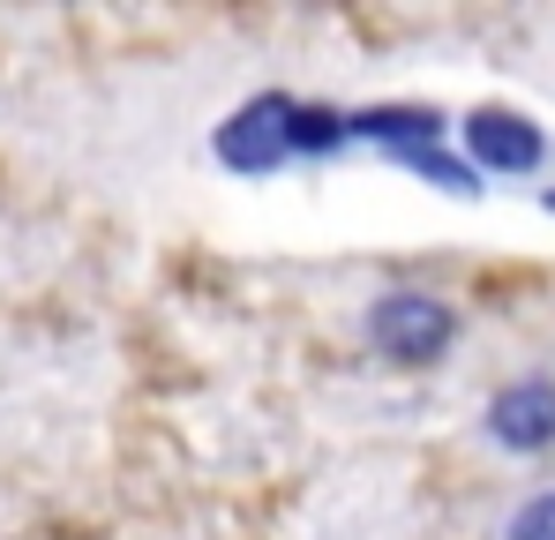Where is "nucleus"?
I'll list each match as a JSON object with an SVG mask.
<instances>
[{
	"instance_id": "obj_5",
	"label": "nucleus",
	"mask_w": 555,
	"mask_h": 540,
	"mask_svg": "<svg viewBox=\"0 0 555 540\" xmlns=\"http://www.w3.org/2000/svg\"><path fill=\"white\" fill-rule=\"evenodd\" d=\"M541 210H555V188H541Z\"/></svg>"
},
{
	"instance_id": "obj_3",
	"label": "nucleus",
	"mask_w": 555,
	"mask_h": 540,
	"mask_svg": "<svg viewBox=\"0 0 555 540\" xmlns=\"http://www.w3.org/2000/svg\"><path fill=\"white\" fill-rule=\"evenodd\" d=\"M480 436H488L495 450H511V458H541V450H555V375L548 368L511 375V383L480 406Z\"/></svg>"
},
{
	"instance_id": "obj_4",
	"label": "nucleus",
	"mask_w": 555,
	"mask_h": 540,
	"mask_svg": "<svg viewBox=\"0 0 555 540\" xmlns=\"http://www.w3.org/2000/svg\"><path fill=\"white\" fill-rule=\"evenodd\" d=\"M495 540H555V488H533L511 503V518L495 526Z\"/></svg>"
},
{
	"instance_id": "obj_1",
	"label": "nucleus",
	"mask_w": 555,
	"mask_h": 540,
	"mask_svg": "<svg viewBox=\"0 0 555 540\" xmlns=\"http://www.w3.org/2000/svg\"><path fill=\"white\" fill-rule=\"evenodd\" d=\"M459 331H465L459 300H443L428 285H390V293H375L369 316H361L369 353H383L390 368H436L459 346Z\"/></svg>"
},
{
	"instance_id": "obj_2",
	"label": "nucleus",
	"mask_w": 555,
	"mask_h": 540,
	"mask_svg": "<svg viewBox=\"0 0 555 540\" xmlns=\"http://www.w3.org/2000/svg\"><path fill=\"white\" fill-rule=\"evenodd\" d=\"M459 151L465 166L488 180H533L548 173V128L533 120V113H518V105H473V113H459Z\"/></svg>"
}]
</instances>
